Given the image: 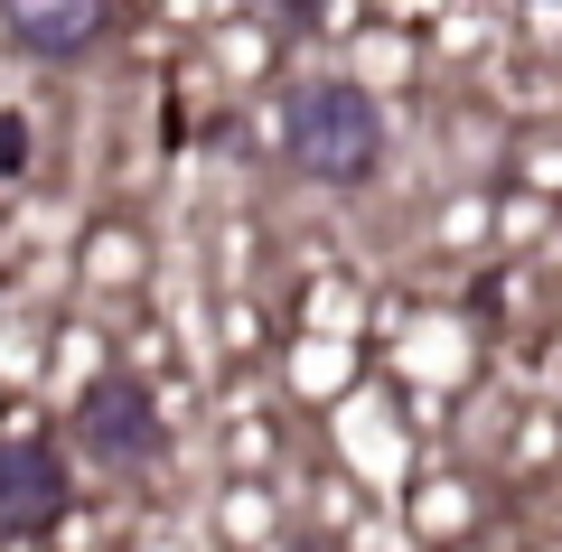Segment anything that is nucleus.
Returning <instances> with one entry per match:
<instances>
[{"label":"nucleus","mask_w":562,"mask_h":552,"mask_svg":"<svg viewBox=\"0 0 562 552\" xmlns=\"http://www.w3.org/2000/svg\"><path fill=\"white\" fill-rule=\"evenodd\" d=\"M301 552H338V543H301Z\"/></svg>","instance_id":"nucleus-6"},{"label":"nucleus","mask_w":562,"mask_h":552,"mask_svg":"<svg viewBox=\"0 0 562 552\" xmlns=\"http://www.w3.org/2000/svg\"><path fill=\"white\" fill-rule=\"evenodd\" d=\"M76 431L103 469H150L160 459V403L140 394V375H94L76 403Z\"/></svg>","instance_id":"nucleus-2"},{"label":"nucleus","mask_w":562,"mask_h":552,"mask_svg":"<svg viewBox=\"0 0 562 552\" xmlns=\"http://www.w3.org/2000/svg\"><path fill=\"white\" fill-rule=\"evenodd\" d=\"M281 150H291V169L319 178V188H357V178H375L384 159V113L366 85L347 76H319L291 94V113H281Z\"/></svg>","instance_id":"nucleus-1"},{"label":"nucleus","mask_w":562,"mask_h":552,"mask_svg":"<svg viewBox=\"0 0 562 552\" xmlns=\"http://www.w3.org/2000/svg\"><path fill=\"white\" fill-rule=\"evenodd\" d=\"M66 459H57V440H0V533L10 543H38V533H57V515H66Z\"/></svg>","instance_id":"nucleus-3"},{"label":"nucleus","mask_w":562,"mask_h":552,"mask_svg":"<svg viewBox=\"0 0 562 552\" xmlns=\"http://www.w3.org/2000/svg\"><path fill=\"white\" fill-rule=\"evenodd\" d=\"M0 20L29 57H85L113 20V0H0Z\"/></svg>","instance_id":"nucleus-4"},{"label":"nucleus","mask_w":562,"mask_h":552,"mask_svg":"<svg viewBox=\"0 0 562 552\" xmlns=\"http://www.w3.org/2000/svg\"><path fill=\"white\" fill-rule=\"evenodd\" d=\"M20 169H29V122L0 113V178H20Z\"/></svg>","instance_id":"nucleus-5"}]
</instances>
